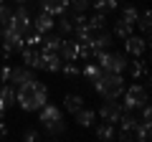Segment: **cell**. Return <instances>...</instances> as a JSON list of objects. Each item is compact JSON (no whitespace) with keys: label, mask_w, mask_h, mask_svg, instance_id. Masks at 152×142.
Returning a JSON list of instances; mask_svg holds the SVG:
<instances>
[{"label":"cell","mask_w":152,"mask_h":142,"mask_svg":"<svg viewBox=\"0 0 152 142\" xmlns=\"http://www.w3.org/2000/svg\"><path fill=\"white\" fill-rule=\"evenodd\" d=\"M46 102H48V86L43 81H38L36 76L15 89V104L23 112H38Z\"/></svg>","instance_id":"6da1fadb"},{"label":"cell","mask_w":152,"mask_h":142,"mask_svg":"<svg viewBox=\"0 0 152 142\" xmlns=\"http://www.w3.org/2000/svg\"><path fill=\"white\" fill-rule=\"evenodd\" d=\"M91 86L102 99H119L122 91H124V76L122 74H112V71H102Z\"/></svg>","instance_id":"7a4b0ae2"},{"label":"cell","mask_w":152,"mask_h":142,"mask_svg":"<svg viewBox=\"0 0 152 142\" xmlns=\"http://www.w3.org/2000/svg\"><path fill=\"white\" fill-rule=\"evenodd\" d=\"M150 102V94H147V84H129V86H124V91H122L119 97V104H122V109L124 112H137L142 107V104Z\"/></svg>","instance_id":"3957f363"},{"label":"cell","mask_w":152,"mask_h":142,"mask_svg":"<svg viewBox=\"0 0 152 142\" xmlns=\"http://www.w3.org/2000/svg\"><path fill=\"white\" fill-rule=\"evenodd\" d=\"M38 124H43L48 130V135H61L64 132V112L56 107V104L46 102L41 109H38Z\"/></svg>","instance_id":"277c9868"},{"label":"cell","mask_w":152,"mask_h":142,"mask_svg":"<svg viewBox=\"0 0 152 142\" xmlns=\"http://www.w3.org/2000/svg\"><path fill=\"white\" fill-rule=\"evenodd\" d=\"M96 56V64L102 66V71H112V74H124L127 71V64H129V59H127L124 51H99Z\"/></svg>","instance_id":"5b68a950"},{"label":"cell","mask_w":152,"mask_h":142,"mask_svg":"<svg viewBox=\"0 0 152 142\" xmlns=\"http://www.w3.org/2000/svg\"><path fill=\"white\" fill-rule=\"evenodd\" d=\"M5 26H10L13 31H15V33H20V36H26V33L33 28V15L28 13V8H26V5H20L18 10H13L10 20H8Z\"/></svg>","instance_id":"8992f818"},{"label":"cell","mask_w":152,"mask_h":142,"mask_svg":"<svg viewBox=\"0 0 152 142\" xmlns=\"http://www.w3.org/2000/svg\"><path fill=\"white\" fill-rule=\"evenodd\" d=\"M127 71L134 81H142V84H150V71H147V56H137L127 64Z\"/></svg>","instance_id":"52a82bcc"},{"label":"cell","mask_w":152,"mask_h":142,"mask_svg":"<svg viewBox=\"0 0 152 142\" xmlns=\"http://www.w3.org/2000/svg\"><path fill=\"white\" fill-rule=\"evenodd\" d=\"M122 104L119 99H104V104L99 107V117H102L104 122H112V124H117V119L122 117Z\"/></svg>","instance_id":"ba28073f"},{"label":"cell","mask_w":152,"mask_h":142,"mask_svg":"<svg viewBox=\"0 0 152 142\" xmlns=\"http://www.w3.org/2000/svg\"><path fill=\"white\" fill-rule=\"evenodd\" d=\"M124 53L132 56V59L145 56L147 53V38H145V36H137V33L127 36V38H124Z\"/></svg>","instance_id":"9c48e42d"},{"label":"cell","mask_w":152,"mask_h":142,"mask_svg":"<svg viewBox=\"0 0 152 142\" xmlns=\"http://www.w3.org/2000/svg\"><path fill=\"white\" fill-rule=\"evenodd\" d=\"M64 59L58 56V51H41V71H48V74H58Z\"/></svg>","instance_id":"30bf717a"},{"label":"cell","mask_w":152,"mask_h":142,"mask_svg":"<svg viewBox=\"0 0 152 142\" xmlns=\"http://www.w3.org/2000/svg\"><path fill=\"white\" fill-rule=\"evenodd\" d=\"M109 46H112V33H107L104 28H102V31H94V33H91V41H89V48H91V53L107 51Z\"/></svg>","instance_id":"8fae6325"},{"label":"cell","mask_w":152,"mask_h":142,"mask_svg":"<svg viewBox=\"0 0 152 142\" xmlns=\"http://www.w3.org/2000/svg\"><path fill=\"white\" fill-rule=\"evenodd\" d=\"M33 79V69H28V66H15V69H10V76H8V84H10L13 89H18L20 84L31 81Z\"/></svg>","instance_id":"7c38bea8"},{"label":"cell","mask_w":152,"mask_h":142,"mask_svg":"<svg viewBox=\"0 0 152 142\" xmlns=\"http://www.w3.org/2000/svg\"><path fill=\"white\" fill-rule=\"evenodd\" d=\"M53 28H56V18L51 15V13L41 10L36 18H33V31H38V33H48V31H53Z\"/></svg>","instance_id":"4fadbf2b"},{"label":"cell","mask_w":152,"mask_h":142,"mask_svg":"<svg viewBox=\"0 0 152 142\" xmlns=\"http://www.w3.org/2000/svg\"><path fill=\"white\" fill-rule=\"evenodd\" d=\"M74 117H76V124L84 127V130H89V127L96 124V109H89V107L76 109V112H74Z\"/></svg>","instance_id":"5bb4252c"},{"label":"cell","mask_w":152,"mask_h":142,"mask_svg":"<svg viewBox=\"0 0 152 142\" xmlns=\"http://www.w3.org/2000/svg\"><path fill=\"white\" fill-rule=\"evenodd\" d=\"M20 59L28 69H36V71L41 69V48H36V46H26L20 51Z\"/></svg>","instance_id":"9a60e30c"},{"label":"cell","mask_w":152,"mask_h":142,"mask_svg":"<svg viewBox=\"0 0 152 142\" xmlns=\"http://www.w3.org/2000/svg\"><path fill=\"white\" fill-rule=\"evenodd\" d=\"M61 41H64V36L56 33V28H53V31L43 33V38H41V46H38V48H41V51H58L61 48Z\"/></svg>","instance_id":"2e32d148"},{"label":"cell","mask_w":152,"mask_h":142,"mask_svg":"<svg viewBox=\"0 0 152 142\" xmlns=\"http://www.w3.org/2000/svg\"><path fill=\"white\" fill-rule=\"evenodd\" d=\"M94 132H96V140H104V142L117 140V124H112V122L102 119V124H94Z\"/></svg>","instance_id":"e0dca14e"},{"label":"cell","mask_w":152,"mask_h":142,"mask_svg":"<svg viewBox=\"0 0 152 142\" xmlns=\"http://www.w3.org/2000/svg\"><path fill=\"white\" fill-rule=\"evenodd\" d=\"M41 10H46L53 18H58L61 13L69 10V3H66V0H41Z\"/></svg>","instance_id":"ac0fdd59"},{"label":"cell","mask_w":152,"mask_h":142,"mask_svg":"<svg viewBox=\"0 0 152 142\" xmlns=\"http://www.w3.org/2000/svg\"><path fill=\"white\" fill-rule=\"evenodd\" d=\"M76 51H79V43H76V38H64L61 41V48H58V56L64 61H76Z\"/></svg>","instance_id":"d6986e66"},{"label":"cell","mask_w":152,"mask_h":142,"mask_svg":"<svg viewBox=\"0 0 152 142\" xmlns=\"http://www.w3.org/2000/svg\"><path fill=\"white\" fill-rule=\"evenodd\" d=\"M84 107V97L81 94H66L64 97V109L69 112V114H74L76 109H81Z\"/></svg>","instance_id":"ffe728a7"},{"label":"cell","mask_w":152,"mask_h":142,"mask_svg":"<svg viewBox=\"0 0 152 142\" xmlns=\"http://www.w3.org/2000/svg\"><path fill=\"white\" fill-rule=\"evenodd\" d=\"M81 74H84V79H86L89 84H94V81L99 79V74H102V66H99L96 61H86L84 69H81Z\"/></svg>","instance_id":"44dd1931"},{"label":"cell","mask_w":152,"mask_h":142,"mask_svg":"<svg viewBox=\"0 0 152 142\" xmlns=\"http://www.w3.org/2000/svg\"><path fill=\"white\" fill-rule=\"evenodd\" d=\"M0 102H3L5 109L15 107V89H13L10 84H3V86H0Z\"/></svg>","instance_id":"7402d4cb"},{"label":"cell","mask_w":152,"mask_h":142,"mask_svg":"<svg viewBox=\"0 0 152 142\" xmlns=\"http://www.w3.org/2000/svg\"><path fill=\"white\" fill-rule=\"evenodd\" d=\"M56 33H61V36H71L74 33V23H71V15H66V13H61L58 20H56Z\"/></svg>","instance_id":"603a6c76"},{"label":"cell","mask_w":152,"mask_h":142,"mask_svg":"<svg viewBox=\"0 0 152 142\" xmlns=\"http://www.w3.org/2000/svg\"><path fill=\"white\" fill-rule=\"evenodd\" d=\"M117 5H119V0H91V8L96 13H112V10H117Z\"/></svg>","instance_id":"cb8c5ba5"},{"label":"cell","mask_w":152,"mask_h":142,"mask_svg":"<svg viewBox=\"0 0 152 142\" xmlns=\"http://www.w3.org/2000/svg\"><path fill=\"white\" fill-rule=\"evenodd\" d=\"M112 33H114V36H117V38H122V41H124L127 36H132V33H134V28H132L129 23H124V20H122V18H119V20L114 23Z\"/></svg>","instance_id":"d4e9b609"},{"label":"cell","mask_w":152,"mask_h":142,"mask_svg":"<svg viewBox=\"0 0 152 142\" xmlns=\"http://www.w3.org/2000/svg\"><path fill=\"white\" fill-rule=\"evenodd\" d=\"M86 23H89V28H91V31H102V28L107 26V15L94 10V15H86Z\"/></svg>","instance_id":"484cf974"},{"label":"cell","mask_w":152,"mask_h":142,"mask_svg":"<svg viewBox=\"0 0 152 142\" xmlns=\"http://www.w3.org/2000/svg\"><path fill=\"white\" fill-rule=\"evenodd\" d=\"M137 18H140V10H137L134 5H124V8H122V20L129 23L132 28L137 26Z\"/></svg>","instance_id":"4316f807"},{"label":"cell","mask_w":152,"mask_h":142,"mask_svg":"<svg viewBox=\"0 0 152 142\" xmlns=\"http://www.w3.org/2000/svg\"><path fill=\"white\" fill-rule=\"evenodd\" d=\"M150 23H152V18H150V10H142V13H140V18H137V26H134V28H140L145 38L150 36Z\"/></svg>","instance_id":"83f0119b"},{"label":"cell","mask_w":152,"mask_h":142,"mask_svg":"<svg viewBox=\"0 0 152 142\" xmlns=\"http://www.w3.org/2000/svg\"><path fill=\"white\" fill-rule=\"evenodd\" d=\"M61 71H64L69 79L81 76V69H79V64H76V61H64V64H61Z\"/></svg>","instance_id":"f1b7e54d"},{"label":"cell","mask_w":152,"mask_h":142,"mask_svg":"<svg viewBox=\"0 0 152 142\" xmlns=\"http://www.w3.org/2000/svg\"><path fill=\"white\" fill-rule=\"evenodd\" d=\"M69 3V10L74 13H84L86 8H91V0H66Z\"/></svg>","instance_id":"f546056e"},{"label":"cell","mask_w":152,"mask_h":142,"mask_svg":"<svg viewBox=\"0 0 152 142\" xmlns=\"http://www.w3.org/2000/svg\"><path fill=\"white\" fill-rule=\"evenodd\" d=\"M150 127L152 124H142V122H140L137 130H134V140L137 142H147V140H150Z\"/></svg>","instance_id":"4dcf8cb0"},{"label":"cell","mask_w":152,"mask_h":142,"mask_svg":"<svg viewBox=\"0 0 152 142\" xmlns=\"http://www.w3.org/2000/svg\"><path fill=\"white\" fill-rule=\"evenodd\" d=\"M23 38H26V46H36V48H38V46H41V38H43V33H38V31H33V28H31Z\"/></svg>","instance_id":"1f68e13d"},{"label":"cell","mask_w":152,"mask_h":142,"mask_svg":"<svg viewBox=\"0 0 152 142\" xmlns=\"http://www.w3.org/2000/svg\"><path fill=\"white\" fill-rule=\"evenodd\" d=\"M79 43V41H76ZM91 48H89V43H79V51H76V61H91Z\"/></svg>","instance_id":"d6a6232c"},{"label":"cell","mask_w":152,"mask_h":142,"mask_svg":"<svg viewBox=\"0 0 152 142\" xmlns=\"http://www.w3.org/2000/svg\"><path fill=\"white\" fill-rule=\"evenodd\" d=\"M10 15H13V8H8L5 3H0V28L10 20Z\"/></svg>","instance_id":"836d02e7"},{"label":"cell","mask_w":152,"mask_h":142,"mask_svg":"<svg viewBox=\"0 0 152 142\" xmlns=\"http://www.w3.org/2000/svg\"><path fill=\"white\" fill-rule=\"evenodd\" d=\"M10 64H0V84H8V76H10Z\"/></svg>","instance_id":"e575fe53"},{"label":"cell","mask_w":152,"mask_h":142,"mask_svg":"<svg viewBox=\"0 0 152 142\" xmlns=\"http://www.w3.org/2000/svg\"><path fill=\"white\" fill-rule=\"evenodd\" d=\"M38 137H41V135H38L36 130H26V132H23V140H38Z\"/></svg>","instance_id":"d590c367"},{"label":"cell","mask_w":152,"mask_h":142,"mask_svg":"<svg viewBox=\"0 0 152 142\" xmlns=\"http://www.w3.org/2000/svg\"><path fill=\"white\" fill-rule=\"evenodd\" d=\"M5 137H8V122L0 119V140H5Z\"/></svg>","instance_id":"8d00e7d4"},{"label":"cell","mask_w":152,"mask_h":142,"mask_svg":"<svg viewBox=\"0 0 152 142\" xmlns=\"http://www.w3.org/2000/svg\"><path fill=\"white\" fill-rule=\"evenodd\" d=\"M5 112H8V109L3 107V102H0V119H5Z\"/></svg>","instance_id":"74e56055"},{"label":"cell","mask_w":152,"mask_h":142,"mask_svg":"<svg viewBox=\"0 0 152 142\" xmlns=\"http://www.w3.org/2000/svg\"><path fill=\"white\" fill-rule=\"evenodd\" d=\"M0 61H3V46H0Z\"/></svg>","instance_id":"f35d334b"},{"label":"cell","mask_w":152,"mask_h":142,"mask_svg":"<svg viewBox=\"0 0 152 142\" xmlns=\"http://www.w3.org/2000/svg\"><path fill=\"white\" fill-rule=\"evenodd\" d=\"M13 3H28V0H13Z\"/></svg>","instance_id":"ab89813d"},{"label":"cell","mask_w":152,"mask_h":142,"mask_svg":"<svg viewBox=\"0 0 152 142\" xmlns=\"http://www.w3.org/2000/svg\"><path fill=\"white\" fill-rule=\"evenodd\" d=\"M0 3H5V0H0Z\"/></svg>","instance_id":"60d3db41"},{"label":"cell","mask_w":152,"mask_h":142,"mask_svg":"<svg viewBox=\"0 0 152 142\" xmlns=\"http://www.w3.org/2000/svg\"><path fill=\"white\" fill-rule=\"evenodd\" d=\"M119 3H122V0H119Z\"/></svg>","instance_id":"b9f144b4"}]
</instances>
